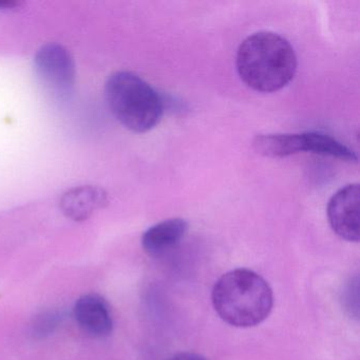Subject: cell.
Returning a JSON list of instances; mask_svg holds the SVG:
<instances>
[{
    "label": "cell",
    "mask_w": 360,
    "mask_h": 360,
    "mask_svg": "<svg viewBox=\"0 0 360 360\" xmlns=\"http://www.w3.org/2000/svg\"><path fill=\"white\" fill-rule=\"evenodd\" d=\"M238 75L248 87L271 94L294 79L297 56L288 41L277 33L262 31L246 37L237 52Z\"/></svg>",
    "instance_id": "6da1fadb"
},
{
    "label": "cell",
    "mask_w": 360,
    "mask_h": 360,
    "mask_svg": "<svg viewBox=\"0 0 360 360\" xmlns=\"http://www.w3.org/2000/svg\"><path fill=\"white\" fill-rule=\"evenodd\" d=\"M219 317L236 328H252L264 321L274 305L271 286L248 269H236L219 278L212 292Z\"/></svg>",
    "instance_id": "7a4b0ae2"
},
{
    "label": "cell",
    "mask_w": 360,
    "mask_h": 360,
    "mask_svg": "<svg viewBox=\"0 0 360 360\" xmlns=\"http://www.w3.org/2000/svg\"><path fill=\"white\" fill-rule=\"evenodd\" d=\"M107 103L117 121L130 131L144 134L162 120L161 96L146 81L128 71H117L106 83Z\"/></svg>",
    "instance_id": "3957f363"
},
{
    "label": "cell",
    "mask_w": 360,
    "mask_h": 360,
    "mask_svg": "<svg viewBox=\"0 0 360 360\" xmlns=\"http://www.w3.org/2000/svg\"><path fill=\"white\" fill-rule=\"evenodd\" d=\"M35 69L54 94H70L75 81V65L70 52L58 45L48 44L35 56Z\"/></svg>",
    "instance_id": "277c9868"
},
{
    "label": "cell",
    "mask_w": 360,
    "mask_h": 360,
    "mask_svg": "<svg viewBox=\"0 0 360 360\" xmlns=\"http://www.w3.org/2000/svg\"><path fill=\"white\" fill-rule=\"evenodd\" d=\"M359 185L349 184L328 201V223L333 231L345 241H359Z\"/></svg>",
    "instance_id": "5b68a950"
},
{
    "label": "cell",
    "mask_w": 360,
    "mask_h": 360,
    "mask_svg": "<svg viewBox=\"0 0 360 360\" xmlns=\"http://www.w3.org/2000/svg\"><path fill=\"white\" fill-rule=\"evenodd\" d=\"M75 318L79 328L91 338H105L112 333L113 319L107 301L98 294H87L75 305Z\"/></svg>",
    "instance_id": "8992f818"
},
{
    "label": "cell",
    "mask_w": 360,
    "mask_h": 360,
    "mask_svg": "<svg viewBox=\"0 0 360 360\" xmlns=\"http://www.w3.org/2000/svg\"><path fill=\"white\" fill-rule=\"evenodd\" d=\"M107 193L100 187L79 186L70 189L60 199V210L67 218L82 222L106 205Z\"/></svg>",
    "instance_id": "52a82bcc"
},
{
    "label": "cell",
    "mask_w": 360,
    "mask_h": 360,
    "mask_svg": "<svg viewBox=\"0 0 360 360\" xmlns=\"http://www.w3.org/2000/svg\"><path fill=\"white\" fill-rule=\"evenodd\" d=\"M187 231L188 223L184 219H169L158 223L143 235V248L148 256H163L181 243Z\"/></svg>",
    "instance_id": "ba28073f"
},
{
    "label": "cell",
    "mask_w": 360,
    "mask_h": 360,
    "mask_svg": "<svg viewBox=\"0 0 360 360\" xmlns=\"http://www.w3.org/2000/svg\"><path fill=\"white\" fill-rule=\"evenodd\" d=\"M259 155L269 158H285L304 153L303 134H259L252 141Z\"/></svg>",
    "instance_id": "9c48e42d"
},
{
    "label": "cell",
    "mask_w": 360,
    "mask_h": 360,
    "mask_svg": "<svg viewBox=\"0 0 360 360\" xmlns=\"http://www.w3.org/2000/svg\"><path fill=\"white\" fill-rule=\"evenodd\" d=\"M304 153L330 155L343 161L356 162L357 155L342 143L328 134L318 131L303 132Z\"/></svg>",
    "instance_id": "30bf717a"
},
{
    "label": "cell",
    "mask_w": 360,
    "mask_h": 360,
    "mask_svg": "<svg viewBox=\"0 0 360 360\" xmlns=\"http://www.w3.org/2000/svg\"><path fill=\"white\" fill-rule=\"evenodd\" d=\"M60 314L56 313V311H47V313L39 316L37 319L35 320L34 326H33L35 336L45 337L46 335H49L50 333L53 332L54 328L58 326V322H60Z\"/></svg>",
    "instance_id": "8fae6325"
},
{
    "label": "cell",
    "mask_w": 360,
    "mask_h": 360,
    "mask_svg": "<svg viewBox=\"0 0 360 360\" xmlns=\"http://www.w3.org/2000/svg\"><path fill=\"white\" fill-rule=\"evenodd\" d=\"M358 278L352 279L351 281L347 282L345 290H343L342 302L345 307V309L351 313L352 316L358 317Z\"/></svg>",
    "instance_id": "7c38bea8"
},
{
    "label": "cell",
    "mask_w": 360,
    "mask_h": 360,
    "mask_svg": "<svg viewBox=\"0 0 360 360\" xmlns=\"http://www.w3.org/2000/svg\"><path fill=\"white\" fill-rule=\"evenodd\" d=\"M168 360H208L199 354L191 353V352H185V353H179L172 356Z\"/></svg>",
    "instance_id": "4fadbf2b"
},
{
    "label": "cell",
    "mask_w": 360,
    "mask_h": 360,
    "mask_svg": "<svg viewBox=\"0 0 360 360\" xmlns=\"http://www.w3.org/2000/svg\"><path fill=\"white\" fill-rule=\"evenodd\" d=\"M16 5H18V4L12 3V1H0V8H1V9H4V8H12Z\"/></svg>",
    "instance_id": "5bb4252c"
}]
</instances>
